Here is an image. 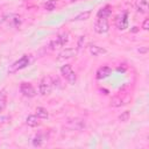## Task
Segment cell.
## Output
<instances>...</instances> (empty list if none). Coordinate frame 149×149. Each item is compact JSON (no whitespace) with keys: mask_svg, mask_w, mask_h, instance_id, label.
Wrapping results in <instances>:
<instances>
[{"mask_svg":"<svg viewBox=\"0 0 149 149\" xmlns=\"http://www.w3.org/2000/svg\"><path fill=\"white\" fill-rule=\"evenodd\" d=\"M91 15V10H86V12H81L78 15H76L73 19H71V21H85L90 17Z\"/></svg>","mask_w":149,"mask_h":149,"instance_id":"e0dca14e","label":"cell"},{"mask_svg":"<svg viewBox=\"0 0 149 149\" xmlns=\"http://www.w3.org/2000/svg\"><path fill=\"white\" fill-rule=\"evenodd\" d=\"M129 118H130V113H129V111H125V112H122V113L119 115V120H120L121 122H126V121H128Z\"/></svg>","mask_w":149,"mask_h":149,"instance_id":"44dd1931","label":"cell"},{"mask_svg":"<svg viewBox=\"0 0 149 149\" xmlns=\"http://www.w3.org/2000/svg\"><path fill=\"white\" fill-rule=\"evenodd\" d=\"M68 41H69V33H62L56 37V40L50 42L49 47H50V49H56V48L65 45L68 43Z\"/></svg>","mask_w":149,"mask_h":149,"instance_id":"277c9868","label":"cell"},{"mask_svg":"<svg viewBox=\"0 0 149 149\" xmlns=\"http://www.w3.org/2000/svg\"><path fill=\"white\" fill-rule=\"evenodd\" d=\"M125 102H123V99L120 97V95H114L112 99H111V106L112 107H120L122 106Z\"/></svg>","mask_w":149,"mask_h":149,"instance_id":"ac0fdd59","label":"cell"},{"mask_svg":"<svg viewBox=\"0 0 149 149\" xmlns=\"http://www.w3.org/2000/svg\"><path fill=\"white\" fill-rule=\"evenodd\" d=\"M109 29V24L107 19H98L94 23V31L98 34H105Z\"/></svg>","mask_w":149,"mask_h":149,"instance_id":"52a82bcc","label":"cell"},{"mask_svg":"<svg viewBox=\"0 0 149 149\" xmlns=\"http://www.w3.org/2000/svg\"><path fill=\"white\" fill-rule=\"evenodd\" d=\"M20 91H21V93H22L24 97H27V98H34V97L36 95V90H35V87H34L30 83H26V81L21 83V85H20Z\"/></svg>","mask_w":149,"mask_h":149,"instance_id":"5b68a950","label":"cell"},{"mask_svg":"<svg viewBox=\"0 0 149 149\" xmlns=\"http://www.w3.org/2000/svg\"><path fill=\"white\" fill-rule=\"evenodd\" d=\"M135 7L140 13H147L148 12L147 0H135Z\"/></svg>","mask_w":149,"mask_h":149,"instance_id":"5bb4252c","label":"cell"},{"mask_svg":"<svg viewBox=\"0 0 149 149\" xmlns=\"http://www.w3.org/2000/svg\"><path fill=\"white\" fill-rule=\"evenodd\" d=\"M42 142H43V137H42L41 134H37V135L34 137V140H33V144H34L35 147H40V146L42 144Z\"/></svg>","mask_w":149,"mask_h":149,"instance_id":"7402d4cb","label":"cell"},{"mask_svg":"<svg viewBox=\"0 0 149 149\" xmlns=\"http://www.w3.org/2000/svg\"><path fill=\"white\" fill-rule=\"evenodd\" d=\"M83 41H85V36H80L79 37V41H78V48L80 49L81 45H83Z\"/></svg>","mask_w":149,"mask_h":149,"instance_id":"d4e9b609","label":"cell"},{"mask_svg":"<svg viewBox=\"0 0 149 149\" xmlns=\"http://www.w3.org/2000/svg\"><path fill=\"white\" fill-rule=\"evenodd\" d=\"M112 14V7L109 5H106L104 6L102 8H100L97 13V17L98 19H107L109 17V15Z\"/></svg>","mask_w":149,"mask_h":149,"instance_id":"7c38bea8","label":"cell"},{"mask_svg":"<svg viewBox=\"0 0 149 149\" xmlns=\"http://www.w3.org/2000/svg\"><path fill=\"white\" fill-rule=\"evenodd\" d=\"M26 123L29 127H36L40 125V118L36 114H30L26 118Z\"/></svg>","mask_w":149,"mask_h":149,"instance_id":"4fadbf2b","label":"cell"},{"mask_svg":"<svg viewBox=\"0 0 149 149\" xmlns=\"http://www.w3.org/2000/svg\"><path fill=\"white\" fill-rule=\"evenodd\" d=\"M112 73V69L109 68V66H101V68H99L98 70H97V72H95V78L97 79H105V78H107L109 74Z\"/></svg>","mask_w":149,"mask_h":149,"instance_id":"8fae6325","label":"cell"},{"mask_svg":"<svg viewBox=\"0 0 149 149\" xmlns=\"http://www.w3.org/2000/svg\"><path fill=\"white\" fill-rule=\"evenodd\" d=\"M61 73H62V76L65 78V80H66L70 85H73V84L76 83L77 77H76V73H74V71L72 70L71 65H69V64L63 65V66L61 68Z\"/></svg>","mask_w":149,"mask_h":149,"instance_id":"6da1fadb","label":"cell"},{"mask_svg":"<svg viewBox=\"0 0 149 149\" xmlns=\"http://www.w3.org/2000/svg\"><path fill=\"white\" fill-rule=\"evenodd\" d=\"M148 51V48L146 47V48H142V49H139V52H142V54H144V52H147Z\"/></svg>","mask_w":149,"mask_h":149,"instance_id":"484cf974","label":"cell"},{"mask_svg":"<svg viewBox=\"0 0 149 149\" xmlns=\"http://www.w3.org/2000/svg\"><path fill=\"white\" fill-rule=\"evenodd\" d=\"M115 26H116V28L119 30H123V29L127 28V26H128V14H127V12H125V13H122V14L116 16Z\"/></svg>","mask_w":149,"mask_h":149,"instance_id":"ba28073f","label":"cell"},{"mask_svg":"<svg viewBox=\"0 0 149 149\" xmlns=\"http://www.w3.org/2000/svg\"><path fill=\"white\" fill-rule=\"evenodd\" d=\"M64 127L70 130H81L85 128V121L81 119H72V120H69Z\"/></svg>","mask_w":149,"mask_h":149,"instance_id":"8992f818","label":"cell"},{"mask_svg":"<svg viewBox=\"0 0 149 149\" xmlns=\"http://www.w3.org/2000/svg\"><path fill=\"white\" fill-rule=\"evenodd\" d=\"M88 50H90V54L93 55V56H100V55L107 52L106 49H104V48H101V47H99V45H90Z\"/></svg>","mask_w":149,"mask_h":149,"instance_id":"9a60e30c","label":"cell"},{"mask_svg":"<svg viewBox=\"0 0 149 149\" xmlns=\"http://www.w3.org/2000/svg\"><path fill=\"white\" fill-rule=\"evenodd\" d=\"M77 52H78V51H77V49H74V48H65V49H63V50L58 54L57 59H58V61H62V59L71 58V57L76 56Z\"/></svg>","mask_w":149,"mask_h":149,"instance_id":"30bf717a","label":"cell"},{"mask_svg":"<svg viewBox=\"0 0 149 149\" xmlns=\"http://www.w3.org/2000/svg\"><path fill=\"white\" fill-rule=\"evenodd\" d=\"M28 64H29V57H28L27 55H24V56H22L19 61L14 62V63L9 66V69H8V73H15V72H17L19 70L26 68Z\"/></svg>","mask_w":149,"mask_h":149,"instance_id":"3957f363","label":"cell"},{"mask_svg":"<svg viewBox=\"0 0 149 149\" xmlns=\"http://www.w3.org/2000/svg\"><path fill=\"white\" fill-rule=\"evenodd\" d=\"M116 70H118V71H122V72H123V71L126 70V66H122V68H121V66H119Z\"/></svg>","mask_w":149,"mask_h":149,"instance_id":"4316f807","label":"cell"},{"mask_svg":"<svg viewBox=\"0 0 149 149\" xmlns=\"http://www.w3.org/2000/svg\"><path fill=\"white\" fill-rule=\"evenodd\" d=\"M142 28H143L144 30H148V29H149V19H148V17L144 19V21H143V23H142Z\"/></svg>","mask_w":149,"mask_h":149,"instance_id":"cb8c5ba5","label":"cell"},{"mask_svg":"<svg viewBox=\"0 0 149 149\" xmlns=\"http://www.w3.org/2000/svg\"><path fill=\"white\" fill-rule=\"evenodd\" d=\"M5 22L9 23L13 27H20L22 23V17L17 14H9V15H5Z\"/></svg>","mask_w":149,"mask_h":149,"instance_id":"9c48e42d","label":"cell"},{"mask_svg":"<svg viewBox=\"0 0 149 149\" xmlns=\"http://www.w3.org/2000/svg\"><path fill=\"white\" fill-rule=\"evenodd\" d=\"M70 1H79V0H70Z\"/></svg>","mask_w":149,"mask_h":149,"instance_id":"f1b7e54d","label":"cell"},{"mask_svg":"<svg viewBox=\"0 0 149 149\" xmlns=\"http://www.w3.org/2000/svg\"><path fill=\"white\" fill-rule=\"evenodd\" d=\"M43 6H44V8L47 10H54L56 8V6H57V2L55 0H48Z\"/></svg>","mask_w":149,"mask_h":149,"instance_id":"ffe728a7","label":"cell"},{"mask_svg":"<svg viewBox=\"0 0 149 149\" xmlns=\"http://www.w3.org/2000/svg\"><path fill=\"white\" fill-rule=\"evenodd\" d=\"M36 115L40 119H47L49 116V113H48V111L44 107H37L36 108Z\"/></svg>","mask_w":149,"mask_h":149,"instance_id":"d6986e66","label":"cell"},{"mask_svg":"<svg viewBox=\"0 0 149 149\" xmlns=\"http://www.w3.org/2000/svg\"><path fill=\"white\" fill-rule=\"evenodd\" d=\"M7 106V91L6 88H2L0 91V112L5 111Z\"/></svg>","mask_w":149,"mask_h":149,"instance_id":"2e32d148","label":"cell"},{"mask_svg":"<svg viewBox=\"0 0 149 149\" xmlns=\"http://www.w3.org/2000/svg\"><path fill=\"white\" fill-rule=\"evenodd\" d=\"M2 22H5V15L0 16V23H2Z\"/></svg>","mask_w":149,"mask_h":149,"instance_id":"83f0119b","label":"cell"},{"mask_svg":"<svg viewBox=\"0 0 149 149\" xmlns=\"http://www.w3.org/2000/svg\"><path fill=\"white\" fill-rule=\"evenodd\" d=\"M51 90H52V81H51V78L48 76V77H43L40 81V85H38V91L42 95H48L51 93Z\"/></svg>","mask_w":149,"mask_h":149,"instance_id":"7a4b0ae2","label":"cell"},{"mask_svg":"<svg viewBox=\"0 0 149 149\" xmlns=\"http://www.w3.org/2000/svg\"><path fill=\"white\" fill-rule=\"evenodd\" d=\"M51 78V81H52V86H56V87H59V88H62L63 87V85H62V83H61V80H59V78L58 77H50Z\"/></svg>","mask_w":149,"mask_h":149,"instance_id":"603a6c76","label":"cell"}]
</instances>
